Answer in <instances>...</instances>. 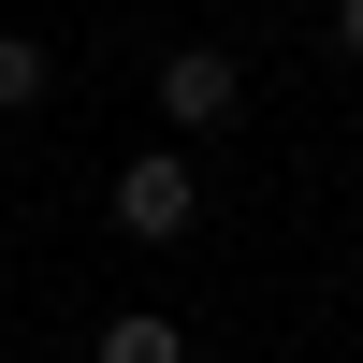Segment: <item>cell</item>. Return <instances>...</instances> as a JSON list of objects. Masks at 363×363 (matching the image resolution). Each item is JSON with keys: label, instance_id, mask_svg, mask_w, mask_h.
<instances>
[{"label": "cell", "instance_id": "1", "mask_svg": "<svg viewBox=\"0 0 363 363\" xmlns=\"http://www.w3.org/2000/svg\"><path fill=\"white\" fill-rule=\"evenodd\" d=\"M189 218H203V160H189V131H174V145H131V160H116V233H131V247H174Z\"/></svg>", "mask_w": 363, "mask_h": 363}, {"label": "cell", "instance_id": "2", "mask_svg": "<svg viewBox=\"0 0 363 363\" xmlns=\"http://www.w3.org/2000/svg\"><path fill=\"white\" fill-rule=\"evenodd\" d=\"M233 116H247V58L233 44H160V131H233Z\"/></svg>", "mask_w": 363, "mask_h": 363}, {"label": "cell", "instance_id": "3", "mask_svg": "<svg viewBox=\"0 0 363 363\" xmlns=\"http://www.w3.org/2000/svg\"><path fill=\"white\" fill-rule=\"evenodd\" d=\"M44 87H58V44L44 29H0V116H29Z\"/></svg>", "mask_w": 363, "mask_h": 363}, {"label": "cell", "instance_id": "4", "mask_svg": "<svg viewBox=\"0 0 363 363\" xmlns=\"http://www.w3.org/2000/svg\"><path fill=\"white\" fill-rule=\"evenodd\" d=\"M87 349H102V363H174L189 335H174L160 306H116V320H102V335H87Z\"/></svg>", "mask_w": 363, "mask_h": 363}, {"label": "cell", "instance_id": "5", "mask_svg": "<svg viewBox=\"0 0 363 363\" xmlns=\"http://www.w3.org/2000/svg\"><path fill=\"white\" fill-rule=\"evenodd\" d=\"M335 58H363V0H335Z\"/></svg>", "mask_w": 363, "mask_h": 363}]
</instances>
